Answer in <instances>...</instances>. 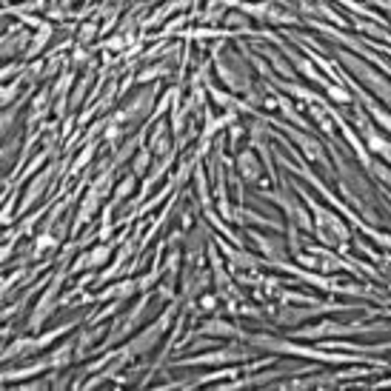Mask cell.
<instances>
[{"label": "cell", "mask_w": 391, "mask_h": 391, "mask_svg": "<svg viewBox=\"0 0 391 391\" xmlns=\"http://www.w3.org/2000/svg\"><path fill=\"white\" fill-rule=\"evenodd\" d=\"M297 192L303 194V200L312 206V212H314V237L320 240L323 246H328V249L346 252V249H348V226H346L335 212L323 208L306 189H297Z\"/></svg>", "instance_id": "1"}, {"label": "cell", "mask_w": 391, "mask_h": 391, "mask_svg": "<svg viewBox=\"0 0 391 391\" xmlns=\"http://www.w3.org/2000/svg\"><path fill=\"white\" fill-rule=\"evenodd\" d=\"M340 60H343V66L363 83V86H369L371 92H374V98H380L383 103H388L391 106V80L388 77H383L374 66H369L366 60H360L357 54H351V52H340Z\"/></svg>", "instance_id": "2"}, {"label": "cell", "mask_w": 391, "mask_h": 391, "mask_svg": "<svg viewBox=\"0 0 391 391\" xmlns=\"http://www.w3.org/2000/svg\"><path fill=\"white\" fill-rule=\"evenodd\" d=\"M171 314H174V306H169V309H166V314H163L158 323H152L148 328H143L140 335H135V337L126 343V348L132 351V357L148 354V351H152V346H158V340L163 337V332L169 328V320H171Z\"/></svg>", "instance_id": "3"}, {"label": "cell", "mask_w": 391, "mask_h": 391, "mask_svg": "<svg viewBox=\"0 0 391 391\" xmlns=\"http://www.w3.org/2000/svg\"><path fill=\"white\" fill-rule=\"evenodd\" d=\"M60 286H63V272H57V275H54V280H52L49 291L43 294L40 303L35 306L32 317H29V328H40V325L46 323V317L54 312V300H57V294H60Z\"/></svg>", "instance_id": "4"}, {"label": "cell", "mask_w": 391, "mask_h": 391, "mask_svg": "<svg viewBox=\"0 0 391 391\" xmlns=\"http://www.w3.org/2000/svg\"><path fill=\"white\" fill-rule=\"evenodd\" d=\"M237 171H240V177L246 180V183H260V174H263V166H260V160H257V155L252 152V148H243V152L237 155Z\"/></svg>", "instance_id": "5"}, {"label": "cell", "mask_w": 391, "mask_h": 391, "mask_svg": "<svg viewBox=\"0 0 391 391\" xmlns=\"http://www.w3.org/2000/svg\"><path fill=\"white\" fill-rule=\"evenodd\" d=\"M252 240H257L260 252L266 254V260H283L286 257V240L283 237H266L260 231H249Z\"/></svg>", "instance_id": "6"}, {"label": "cell", "mask_w": 391, "mask_h": 391, "mask_svg": "<svg viewBox=\"0 0 391 391\" xmlns=\"http://www.w3.org/2000/svg\"><path fill=\"white\" fill-rule=\"evenodd\" d=\"M52 171H54L52 166H49V169H43V171H40L35 180H32V183H29V189H26V200L20 203V215H23V212H29V208L35 206V200H38V197L46 192V183L52 180Z\"/></svg>", "instance_id": "7"}, {"label": "cell", "mask_w": 391, "mask_h": 391, "mask_svg": "<svg viewBox=\"0 0 391 391\" xmlns=\"http://www.w3.org/2000/svg\"><path fill=\"white\" fill-rule=\"evenodd\" d=\"M52 32H54V26L52 23H40L38 29H35V32H32V43H29V49H26V60H35L43 49H46V43L52 40Z\"/></svg>", "instance_id": "8"}, {"label": "cell", "mask_w": 391, "mask_h": 391, "mask_svg": "<svg viewBox=\"0 0 391 391\" xmlns=\"http://www.w3.org/2000/svg\"><path fill=\"white\" fill-rule=\"evenodd\" d=\"M77 351V346L72 343V340H66L63 346H57L52 354H49V366H52V371H60V369H66L69 363H72V360L77 357L75 354Z\"/></svg>", "instance_id": "9"}, {"label": "cell", "mask_w": 391, "mask_h": 391, "mask_svg": "<svg viewBox=\"0 0 391 391\" xmlns=\"http://www.w3.org/2000/svg\"><path fill=\"white\" fill-rule=\"evenodd\" d=\"M289 57H294V69L303 75L306 80H312V83H317V86H328V80L323 77V72L314 66V60H309V57H297V54H289Z\"/></svg>", "instance_id": "10"}, {"label": "cell", "mask_w": 391, "mask_h": 391, "mask_svg": "<svg viewBox=\"0 0 391 391\" xmlns=\"http://www.w3.org/2000/svg\"><path fill=\"white\" fill-rule=\"evenodd\" d=\"M189 6V0H169V3H163L152 17H148L143 26H148V29H152V26H160L166 17H171V15H180V9H186Z\"/></svg>", "instance_id": "11"}, {"label": "cell", "mask_w": 391, "mask_h": 391, "mask_svg": "<svg viewBox=\"0 0 391 391\" xmlns=\"http://www.w3.org/2000/svg\"><path fill=\"white\" fill-rule=\"evenodd\" d=\"M148 148H152V155H169V152H171L169 123H158V129L152 132V140H148Z\"/></svg>", "instance_id": "12"}, {"label": "cell", "mask_w": 391, "mask_h": 391, "mask_svg": "<svg viewBox=\"0 0 391 391\" xmlns=\"http://www.w3.org/2000/svg\"><path fill=\"white\" fill-rule=\"evenodd\" d=\"M323 92H325V100H332V103H337V106H351V103H354L351 89H346L340 80H337V83H328Z\"/></svg>", "instance_id": "13"}, {"label": "cell", "mask_w": 391, "mask_h": 391, "mask_svg": "<svg viewBox=\"0 0 391 391\" xmlns=\"http://www.w3.org/2000/svg\"><path fill=\"white\" fill-rule=\"evenodd\" d=\"M200 335H217V337H237L240 332H237V325H231V323H226V320H208V323H203L200 328H197Z\"/></svg>", "instance_id": "14"}, {"label": "cell", "mask_w": 391, "mask_h": 391, "mask_svg": "<svg viewBox=\"0 0 391 391\" xmlns=\"http://www.w3.org/2000/svg\"><path fill=\"white\" fill-rule=\"evenodd\" d=\"M366 109H369V114H371V120L383 129V132H388L391 135V112L388 109H383V106H377V100L374 98H366Z\"/></svg>", "instance_id": "15"}, {"label": "cell", "mask_w": 391, "mask_h": 391, "mask_svg": "<svg viewBox=\"0 0 391 391\" xmlns=\"http://www.w3.org/2000/svg\"><path fill=\"white\" fill-rule=\"evenodd\" d=\"M49 89H40V92L32 98V114H29V123H38V120H43V114H46V109H49Z\"/></svg>", "instance_id": "16"}, {"label": "cell", "mask_w": 391, "mask_h": 391, "mask_svg": "<svg viewBox=\"0 0 391 391\" xmlns=\"http://www.w3.org/2000/svg\"><path fill=\"white\" fill-rule=\"evenodd\" d=\"M46 9V0H26V3H15L6 9V15H15V17H26L29 12H43Z\"/></svg>", "instance_id": "17"}, {"label": "cell", "mask_w": 391, "mask_h": 391, "mask_svg": "<svg viewBox=\"0 0 391 391\" xmlns=\"http://www.w3.org/2000/svg\"><path fill=\"white\" fill-rule=\"evenodd\" d=\"M98 32H100V26H98L95 20H83V23L77 26V38H75V40H77L80 46H86V43H92V40L98 38Z\"/></svg>", "instance_id": "18"}, {"label": "cell", "mask_w": 391, "mask_h": 391, "mask_svg": "<svg viewBox=\"0 0 391 391\" xmlns=\"http://www.w3.org/2000/svg\"><path fill=\"white\" fill-rule=\"evenodd\" d=\"M223 23H226V29H243V35H254L252 26H249V15L246 12H229Z\"/></svg>", "instance_id": "19"}, {"label": "cell", "mask_w": 391, "mask_h": 391, "mask_svg": "<svg viewBox=\"0 0 391 391\" xmlns=\"http://www.w3.org/2000/svg\"><path fill=\"white\" fill-rule=\"evenodd\" d=\"M266 20L268 23H297V15L291 12V9H280V6H268V12H266Z\"/></svg>", "instance_id": "20"}, {"label": "cell", "mask_w": 391, "mask_h": 391, "mask_svg": "<svg viewBox=\"0 0 391 391\" xmlns=\"http://www.w3.org/2000/svg\"><path fill=\"white\" fill-rule=\"evenodd\" d=\"M109 257H112V246H95L92 252H89V268H100V266H106L109 263Z\"/></svg>", "instance_id": "21"}, {"label": "cell", "mask_w": 391, "mask_h": 391, "mask_svg": "<svg viewBox=\"0 0 391 391\" xmlns=\"http://www.w3.org/2000/svg\"><path fill=\"white\" fill-rule=\"evenodd\" d=\"M135 177H137V174H129V177L120 180V186L114 189V206H117V203H123V200L135 192Z\"/></svg>", "instance_id": "22"}, {"label": "cell", "mask_w": 391, "mask_h": 391, "mask_svg": "<svg viewBox=\"0 0 391 391\" xmlns=\"http://www.w3.org/2000/svg\"><path fill=\"white\" fill-rule=\"evenodd\" d=\"M148 163H152V148H140L137 158H135V163H132V174L143 177L146 169H148Z\"/></svg>", "instance_id": "23"}, {"label": "cell", "mask_w": 391, "mask_h": 391, "mask_svg": "<svg viewBox=\"0 0 391 391\" xmlns=\"http://www.w3.org/2000/svg\"><path fill=\"white\" fill-rule=\"evenodd\" d=\"M208 95H212V100H215L220 109H234V103H237L229 92H223V89H217V86H208Z\"/></svg>", "instance_id": "24"}, {"label": "cell", "mask_w": 391, "mask_h": 391, "mask_svg": "<svg viewBox=\"0 0 391 391\" xmlns=\"http://www.w3.org/2000/svg\"><path fill=\"white\" fill-rule=\"evenodd\" d=\"M26 80V75L23 77H17L15 83L12 80H6V86H3V106H12V100L17 98V92H20V83Z\"/></svg>", "instance_id": "25"}, {"label": "cell", "mask_w": 391, "mask_h": 391, "mask_svg": "<svg viewBox=\"0 0 391 391\" xmlns=\"http://www.w3.org/2000/svg\"><path fill=\"white\" fill-rule=\"evenodd\" d=\"M92 158H95V146H86L83 152L77 155V160H75V163L69 166V174H77V171H80V169H83V166H86L89 160H92Z\"/></svg>", "instance_id": "26"}, {"label": "cell", "mask_w": 391, "mask_h": 391, "mask_svg": "<svg viewBox=\"0 0 391 391\" xmlns=\"http://www.w3.org/2000/svg\"><path fill=\"white\" fill-rule=\"evenodd\" d=\"M160 75H166V63H160V66H148V69H143V72L137 75V80H140V83H152V80H158Z\"/></svg>", "instance_id": "27"}, {"label": "cell", "mask_w": 391, "mask_h": 391, "mask_svg": "<svg viewBox=\"0 0 391 391\" xmlns=\"http://www.w3.org/2000/svg\"><path fill=\"white\" fill-rule=\"evenodd\" d=\"M266 57H272V63L277 66V72H280L286 80H294V69H291L289 63H283V60H280V54H275V52H266Z\"/></svg>", "instance_id": "28"}, {"label": "cell", "mask_w": 391, "mask_h": 391, "mask_svg": "<svg viewBox=\"0 0 391 391\" xmlns=\"http://www.w3.org/2000/svg\"><path fill=\"white\" fill-rule=\"evenodd\" d=\"M246 137V129L240 126V123H234V126H229V148L231 152H237V143Z\"/></svg>", "instance_id": "29"}, {"label": "cell", "mask_w": 391, "mask_h": 391, "mask_svg": "<svg viewBox=\"0 0 391 391\" xmlns=\"http://www.w3.org/2000/svg\"><path fill=\"white\" fill-rule=\"evenodd\" d=\"M126 43H129V35H112V38L103 43V49H106V52H120Z\"/></svg>", "instance_id": "30"}, {"label": "cell", "mask_w": 391, "mask_h": 391, "mask_svg": "<svg viewBox=\"0 0 391 391\" xmlns=\"http://www.w3.org/2000/svg\"><path fill=\"white\" fill-rule=\"evenodd\" d=\"M186 20H189L186 15H177V17H171V20H169V23H166V26L160 29V32H163V35H171V32H180V29H183V26H186Z\"/></svg>", "instance_id": "31"}, {"label": "cell", "mask_w": 391, "mask_h": 391, "mask_svg": "<svg viewBox=\"0 0 391 391\" xmlns=\"http://www.w3.org/2000/svg\"><path fill=\"white\" fill-rule=\"evenodd\" d=\"M371 237H374V243L377 246H383L388 254H391V234H385V231H377V229H366Z\"/></svg>", "instance_id": "32"}, {"label": "cell", "mask_w": 391, "mask_h": 391, "mask_svg": "<svg viewBox=\"0 0 391 391\" xmlns=\"http://www.w3.org/2000/svg\"><path fill=\"white\" fill-rule=\"evenodd\" d=\"M217 306V297L215 294H206V297H200V312H212Z\"/></svg>", "instance_id": "33"}, {"label": "cell", "mask_w": 391, "mask_h": 391, "mask_svg": "<svg viewBox=\"0 0 391 391\" xmlns=\"http://www.w3.org/2000/svg\"><path fill=\"white\" fill-rule=\"evenodd\" d=\"M206 280H208V275L203 272V275H200V283H206ZM200 289H203V286H197V280H194V286H192V291H200Z\"/></svg>", "instance_id": "34"}, {"label": "cell", "mask_w": 391, "mask_h": 391, "mask_svg": "<svg viewBox=\"0 0 391 391\" xmlns=\"http://www.w3.org/2000/svg\"><path fill=\"white\" fill-rule=\"evenodd\" d=\"M388 54H391V52H388Z\"/></svg>", "instance_id": "35"}]
</instances>
